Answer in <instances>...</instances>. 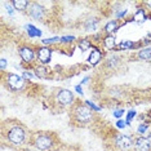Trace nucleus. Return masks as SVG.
<instances>
[{"label":"nucleus","mask_w":151,"mask_h":151,"mask_svg":"<svg viewBox=\"0 0 151 151\" xmlns=\"http://www.w3.org/2000/svg\"><path fill=\"white\" fill-rule=\"evenodd\" d=\"M74 112V118L76 119V122L83 123V124H87V123H91L92 119H93V111L88 107L87 105H81L78 104L73 110Z\"/></svg>","instance_id":"f257e3e1"},{"label":"nucleus","mask_w":151,"mask_h":151,"mask_svg":"<svg viewBox=\"0 0 151 151\" xmlns=\"http://www.w3.org/2000/svg\"><path fill=\"white\" fill-rule=\"evenodd\" d=\"M6 138L12 145L21 146L26 139V132L21 125H14L9 128V130L6 132Z\"/></svg>","instance_id":"f03ea898"},{"label":"nucleus","mask_w":151,"mask_h":151,"mask_svg":"<svg viewBox=\"0 0 151 151\" xmlns=\"http://www.w3.org/2000/svg\"><path fill=\"white\" fill-rule=\"evenodd\" d=\"M34 145L40 151H47L53 146V138H52V136L45 134V133H39V134H36V137H35Z\"/></svg>","instance_id":"7ed1b4c3"},{"label":"nucleus","mask_w":151,"mask_h":151,"mask_svg":"<svg viewBox=\"0 0 151 151\" xmlns=\"http://www.w3.org/2000/svg\"><path fill=\"white\" fill-rule=\"evenodd\" d=\"M56 101L60 104L61 106H68L73 105L74 102V94L71 91L68 89H60L56 94Z\"/></svg>","instance_id":"20e7f679"},{"label":"nucleus","mask_w":151,"mask_h":151,"mask_svg":"<svg viewBox=\"0 0 151 151\" xmlns=\"http://www.w3.org/2000/svg\"><path fill=\"white\" fill-rule=\"evenodd\" d=\"M6 84L13 91H19V89L23 88L25 79L17 74H8V76H6Z\"/></svg>","instance_id":"39448f33"},{"label":"nucleus","mask_w":151,"mask_h":151,"mask_svg":"<svg viewBox=\"0 0 151 151\" xmlns=\"http://www.w3.org/2000/svg\"><path fill=\"white\" fill-rule=\"evenodd\" d=\"M27 13H29V16L31 17V18L36 19V21H40V19H43L44 18V14H45V12H44V8L40 4H37V3H30L29 8H27Z\"/></svg>","instance_id":"423d86ee"},{"label":"nucleus","mask_w":151,"mask_h":151,"mask_svg":"<svg viewBox=\"0 0 151 151\" xmlns=\"http://www.w3.org/2000/svg\"><path fill=\"white\" fill-rule=\"evenodd\" d=\"M18 53L21 56L22 61H25L26 63H32L36 58V53L31 47H21L18 49Z\"/></svg>","instance_id":"0eeeda50"},{"label":"nucleus","mask_w":151,"mask_h":151,"mask_svg":"<svg viewBox=\"0 0 151 151\" xmlns=\"http://www.w3.org/2000/svg\"><path fill=\"white\" fill-rule=\"evenodd\" d=\"M36 57H37V60H39L40 63H43V65L49 63L50 60H52V49L48 47L39 48L36 52Z\"/></svg>","instance_id":"6e6552de"},{"label":"nucleus","mask_w":151,"mask_h":151,"mask_svg":"<svg viewBox=\"0 0 151 151\" xmlns=\"http://www.w3.org/2000/svg\"><path fill=\"white\" fill-rule=\"evenodd\" d=\"M134 147L137 151H151V141L150 138L138 137L134 141Z\"/></svg>","instance_id":"1a4fd4ad"},{"label":"nucleus","mask_w":151,"mask_h":151,"mask_svg":"<svg viewBox=\"0 0 151 151\" xmlns=\"http://www.w3.org/2000/svg\"><path fill=\"white\" fill-rule=\"evenodd\" d=\"M115 143H116V146H118L120 150H127V149H129V147L133 145V141H132V138H130L129 136L122 134V136H118Z\"/></svg>","instance_id":"9d476101"},{"label":"nucleus","mask_w":151,"mask_h":151,"mask_svg":"<svg viewBox=\"0 0 151 151\" xmlns=\"http://www.w3.org/2000/svg\"><path fill=\"white\" fill-rule=\"evenodd\" d=\"M101 60H102L101 50L97 49V48H93V49H92V52H91V54H89V57H88V62L94 66V65H97Z\"/></svg>","instance_id":"9b49d317"},{"label":"nucleus","mask_w":151,"mask_h":151,"mask_svg":"<svg viewBox=\"0 0 151 151\" xmlns=\"http://www.w3.org/2000/svg\"><path fill=\"white\" fill-rule=\"evenodd\" d=\"M138 58L142 61H149L151 60V47H146L138 52Z\"/></svg>","instance_id":"f8f14e48"},{"label":"nucleus","mask_w":151,"mask_h":151,"mask_svg":"<svg viewBox=\"0 0 151 151\" xmlns=\"http://www.w3.org/2000/svg\"><path fill=\"white\" fill-rule=\"evenodd\" d=\"M11 4L14 6V9H17V11H25V9H27V6H29L30 1H25V0H13Z\"/></svg>","instance_id":"ddd939ff"},{"label":"nucleus","mask_w":151,"mask_h":151,"mask_svg":"<svg viewBox=\"0 0 151 151\" xmlns=\"http://www.w3.org/2000/svg\"><path fill=\"white\" fill-rule=\"evenodd\" d=\"M97 23H98V19L97 18H91V19H87L84 23V29L87 31H94L97 29Z\"/></svg>","instance_id":"4468645a"},{"label":"nucleus","mask_w":151,"mask_h":151,"mask_svg":"<svg viewBox=\"0 0 151 151\" xmlns=\"http://www.w3.org/2000/svg\"><path fill=\"white\" fill-rule=\"evenodd\" d=\"M118 30V21L116 19H112V21L107 22V25L105 26V31L109 34V35H112V32H115Z\"/></svg>","instance_id":"2eb2a0df"},{"label":"nucleus","mask_w":151,"mask_h":151,"mask_svg":"<svg viewBox=\"0 0 151 151\" xmlns=\"http://www.w3.org/2000/svg\"><path fill=\"white\" fill-rule=\"evenodd\" d=\"M104 44L107 49H114L115 48V37L112 35H107L104 39Z\"/></svg>","instance_id":"dca6fc26"},{"label":"nucleus","mask_w":151,"mask_h":151,"mask_svg":"<svg viewBox=\"0 0 151 151\" xmlns=\"http://www.w3.org/2000/svg\"><path fill=\"white\" fill-rule=\"evenodd\" d=\"M35 74H36V76L40 78V79L48 78V70L44 66H37V67H35Z\"/></svg>","instance_id":"f3484780"},{"label":"nucleus","mask_w":151,"mask_h":151,"mask_svg":"<svg viewBox=\"0 0 151 151\" xmlns=\"http://www.w3.org/2000/svg\"><path fill=\"white\" fill-rule=\"evenodd\" d=\"M27 32H29L30 37H35V36H42V31L40 30H37L35 26L32 25H29L27 26Z\"/></svg>","instance_id":"a211bd4d"},{"label":"nucleus","mask_w":151,"mask_h":151,"mask_svg":"<svg viewBox=\"0 0 151 151\" xmlns=\"http://www.w3.org/2000/svg\"><path fill=\"white\" fill-rule=\"evenodd\" d=\"M133 18H134V21H137V22L146 21V14H145V12H143V9H138V11L136 12V14L133 16Z\"/></svg>","instance_id":"6ab92c4d"},{"label":"nucleus","mask_w":151,"mask_h":151,"mask_svg":"<svg viewBox=\"0 0 151 151\" xmlns=\"http://www.w3.org/2000/svg\"><path fill=\"white\" fill-rule=\"evenodd\" d=\"M79 47L81 48V50H87V49H89V48L92 47V44H91V42H89V40L84 39V40H81V42L79 43Z\"/></svg>","instance_id":"aec40b11"},{"label":"nucleus","mask_w":151,"mask_h":151,"mask_svg":"<svg viewBox=\"0 0 151 151\" xmlns=\"http://www.w3.org/2000/svg\"><path fill=\"white\" fill-rule=\"evenodd\" d=\"M60 40L61 42V37H52V39H44L43 40V44H52V43H56Z\"/></svg>","instance_id":"412c9836"},{"label":"nucleus","mask_w":151,"mask_h":151,"mask_svg":"<svg viewBox=\"0 0 151 151\" xmlns=\"http://www.w3.org/2000/svg\"><path fill=\"white\" fill-rule=\"evenodd\" d=\"M134 116H136V111L134 110H130V111L128 112V116H127V124H129L132 118H134Z\"/></svg>","instance_id":"4be33fe9"},{"label":"nucleus","mask_w":151,"mask_h":151,"mask_svg":"<svg viewBox=\"0 0 151 151\" xmlns=\"http://www.w3.org/2000/svg\"><path fill=\"white\" fill-rule=\"evenodd\" d=\"M130 47H133V43H130V42H124L119 45V48H122V49H128Z\"/></svg>","instance_id":"5701e85b"},{"label":"nucleus","mask_w":151,"mask_h":151,"mask_svg":"<svg viewBox=\"0 0 151 151\" xmlns=\"http://www.w3.org/2000/svg\"><path fill=\"white\" fill-rule=\"evenodd\" d=\"M85 105H87V106H89V107H91L92 110H94V111H98V110H99V107H98V106H96L94 104H93V102H92V101H85Z\"/></svg>","instance_id":"b1692460"},{"label":"nucleus","mask_w":151,"mask_h":151,"mask_svg":"<svg viewBox=\"0 0 151 151\" xmlns=\"http://www.w3.org/2000/svg\"><path fill=\"white\" fill-rule=\"evenodd\" d=\"M74 39H75L74 36H63V37H61V42H63V43H73Z\"/></svg>","instance_id":"393cba45"},{"label":"nucleus","mask_w":151,"mask_h":151,"mask_svg":"<svg viewBox=\"0 0 151 151\" xmlns=\"http://www.w3.org/2000/svg\"><path fill=\"white\" fill-rule=\"evenodd\" d=\"M146 130H147V125L146 124H141L138 127V133H139V134H143Z\"/></svg>","instance_id":"a878e982"},{"label":"nucleus","mask_w":151,"mask_h":151,"mask_svg":"<svg viewBox=\"0 0 151 151\" xmlns=\"http://www.w3.org/2000/svg\"><path fill=\"white\" fill-rule=\"evenodd\" d=\"M123 114H124V110H116L114 112V116L115 118H120V116H123Z\"/></svg>","instance_id":"bb28decb"},{"label":"nucleus","mask_w":151,"mask_h":151,"mask_svg":"<svg viewBox=\"0 0 151 151\" xmlns=\"http://www.w3.org/2000/svg\"><path fill=\"white\" fill-rule=\"evenodd\" d=\"M116 127H118V128H125V122L118 120V122H116Z\"/></svg>","instance_id":"cd10ccee"},{"label":"nucleus","mask_w":151,"mask_h":151,"mask_svg":"<svg viewBox=\"0 0 151 151\" xmlns=\"http://www.w3.org/2000/svg\"><path fill=\"white\" fill-rule=\"evenodd\" d=\"M0 63H1V66H0V68H1V71H4V68H5V66H6V60H4V58H1Z\"/></svg>","instance_id":"c85d7f7f"},{"label":"nucleus","mask_w":151,"mask_h":151,"mask_svg":"<svg viewBox=\"0 0 151 151\" xmlns=\"http://www.w3.org/2000/svg\"><path fill=\"white\" fill-rule=\"evenodd\" d=\"M22 78H23V79H31V78H32V74H31V73L29 74L27 71H25V73H23V76H22Z\"/></svg>","instance_id":"c756f323"},{"label":"nucleus","mask_w":151,"mask_h":151,"mask_svg":"<svg viewBox=\"0 0 151 151\" xmlns=\"http://www.w3.org/2000/svg\"><path fill=\"white\" fill-rule=\"evenodd\" d=\"M127 12H128V11H127V9H124V11L119 12V13H118V14H116V16H118V17H124V16L127 14Z\"/></svg>","instance_id":"7c9ffc66"},{"label":"nucleus","mask_w":151,"mask_h":151,"mask_svg":"<svg viewBox=\"0 0 151 151\" xmlns=\"http://www.w3.org/2000/svg\"><path fill=\"white\" fill-rule=\"evenodd\" d=\"M75 89H76V92H78V93L83 94V89H81V87H80V85H76V87H75Z\"/></svg>","instance_id":"2f4dec72"},{"label":"nucleus","mask_w":151,"mask_h":151,"mask_svg":"<svg viewBox=\"0 0 151 151\" xmlns=\"http://www.w3.org/2000/svg\"><path fill=\"white\" fill-rule=\"evenodd\" d=\"M6 8H8V13H9V14H13V8H12V6L11 5H6Z\"/></svg>","instance_id":"473e14b6"},{"label":"nucleus","mask_w":151,"mask_h":151,"mask_svg":"<svg viewBox=\"0 0 151 151\" xmlns=\"http://www.w3.org/2000/svg\"><path fill=\"white\" fill-rule=\"evenodd\" d=\"M88 80H89V78H85L83 81H81V84H85V83H88Z\"/></svg>","instance_id":"72a5a7b5"},{"label":"nucleus","mask_w":151,"mask_h":151,"mask_svg":"<svg viewBox=\"0 0 151 151\" xmlns=\"http://www.w3.org/2000/svg\"><path fill=\"white\" fill-rule=\"evenodd\" d=\"M146 5H149L150 8H151V1H146Z\"/></svg>","instance_id":"f704fd0d"},{"label":"nucleus","mask_w":151,"mask_h":151,"mask_svg":"<svg viewBox=\"0 0 151 151\" xmlns=\"http://www.w3.org/2000/svg\"><path fill=\"white\" fill-rule=\"evenodd\" d=\"M150 139H151V134H150Z\"/></svg>","instance_id":"c9c22d12"}]
</instances>
